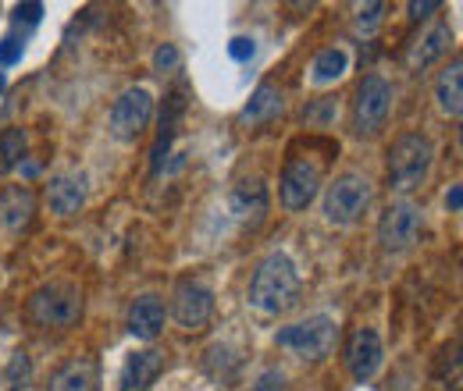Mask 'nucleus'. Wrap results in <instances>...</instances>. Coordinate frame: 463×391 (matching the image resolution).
<instances>
[{"label": "nucleus", "instance_id": "nucleus-4", "mask_svg": "<svg viewBox=\"0 0 463 391\" xmlns=\"http://www.w3.org/2000/svg\"><path fill=\"white\" fill-rule=\"evenodd\" d=\"M374 200V185L364 174H339L328 189H325V218L339 228L356 224Z\"/></svg>", "mask_w": 463, "mask_h": 391}, {"label": "nucleus", "instance_id": "nucleus-32", "mask_svg": "<svg viewBox=\"0 0 463 391\" xmlns=\"http://www.w3.org/2000/svg\"><path fill=\"white\" fill-rule=\"evenodd\" d=\"M446 207H449L453 214H460V207H463V189H460V185H453V189H449V196H446Z\"/></svg>", "mask_w": 463, "mask_h": 391}, {"label": "nucleus", "instance_id": "nucleus-1", "mask_svg": "<svg viewBox=\"0 0 463 391\" xmlns=\"http://www.w3.org/2000/svg\"><path fill=\"white\" fill-rule=\"evenodd\" d=\"M299 299V271L286 253H268L253 278H250V306L268 313V317H279L296 306Z\"/></svg>", "mask_w": 463, "mask_h": 391}, {"label": "nucleus", "instance_id": "nucleus-6", "mask_svg": "<svg viewBox=\"0 0 463 391\" xmlns=\"http://www.w3.org/2000/svg\"><path fill=\"white\" fill-rule=\"evenodd\" d=\"M389 111H392V86L382 75H364L356 86V100H353V132L356 135L382 132Z\"/></svg>", "mask_w": 463, "mask_h": 391}, {"label": "nucleus", "instance_id": "nucleus-16", "mask_svg": "<svg viewBox=\"0 0 463 391\" xmlns=\"http://www.w3.org/2000/svg\"><path fill=\"white\" fill-rule=\"evenodd\" d=\"M232 214L242 224H260L268 214V185L260 178H242L232 189Z\"/></svg>", "mask_w": 463, "mask_h": 391}, {"label": "nucleus", "instance_id": "nucleus-19", "mask_svg": "<svg viewBox=\"0 0 463 391\" xmlns=\"http://www.w3.org/2000/svg\"><path fill=\"white\" fill-rule=\"evenodd\" d=\"M435 100H439V111L442 114L460 117V111H463V64L460 61H453V64L439 75V82H435Z\"/></svg>", "mask_w": 463, "mask_h": 391}, {"label": "nucleus", "instance_id": "nucleus-29", "mask_svg": "<svg viewBox=\"0 0 463 391\" xmlns=\"http://www.w3.org/2000/svg\"><path fill=\"white\" fill-rule=\"evenodd\" d=\"M40 18H43V4H18V7H14V22H18V25H22V22H25V25H36Z\"/></svg>", "mask_w": 463, "mask_h": 391}, {"label": "nucleus", "instance_id": "nucleus-22", "mask_svg": "<svg viewBox=\"0 0 463 391\" xmlns=\"http://www.w3.org/2000/svg\"><path fill=\"white\" fill-rule=\"evenodd\" d=\"M25 150H29L25 128H4V132H0V174L18 168V164L25 161Z\"/></svg>", "mask_w": 463, "mask_h": 391}, {"label": "nucleus", "instance_id": "nucleus-15", "mask_svg": "<svg viewBox=\"0 0 463 391\" xmlns=\"http://www.w3.org/2000/svg\"><path fill=\"white\" fill-rule=\"evenodd\" d=\"M33 214H36V196L29 185H7L0 192V224L7 231H25L33 224Z\"/></svg>", "mask_w": 463, "mask_h": 391}, {"label": "nucleus", "instance_id": "nucleus-21", "mask_svg": "<svg viewBox=\"0 0 463 391\" xmlns=\"http://www.w3.org/2000/svg\"><path fill=\"white\" fill-rule=\"evenodd\" d=\"M282 89L275 86V82H260L257 89H253V97H250V104H246V111H242V121H271L275 114H282Z\"/></svg>", "mask_w": 463, "mask_h": 391}, {"label": "nucleus", "instance_id": "nucleus-11", "mask_svg": "<svg viewBox=\"0 0 463 391\" xmlns=\"http://www.w3.org/2000/svg\"><path fill=\"white\" fill-rule=\"evenodd\" d=\"M382 356H385V345H382V335L371 331V328H356L346 341V367L353 374L356 385L371 381L382 367Z\"/></svg>", "mask_w": 463, "mask_h": 391}, {"label": "nucleus", "instance_id": "nucleus-2", "mask_svg": "<svg viewBox=\"0 0 463 391\" xmlns=\"http://www.w3.org/2000/svg\"><path fill=\"white\" fill-rule=\"evenodd\" d=\"M25 313H29V321L36 328L68 331V328H75L82 321V292L71 281H51L40 292H33Z\"/></svg>", "mask_w": 463, "mask_h": 391}, {"label": "nucleus", "instance_id": "nucleus-8", "mask_svg": "<svg viewBox=\"0 0 463 391\" xmlns=\"http://www.w3.org/2000/svg\"><path fill=\"white\" fill-rule=\"evenodd\" d=\"M279 192H282V207L289 214L307 210L317 200V192H321V164L310 161V157H292L286 171H282Z\"/></svg>", "mask_w": 463, "mask_h": 391}, {"label": "nucleus", "instance_id": "nucleus-31", "mask_svg": "<svg viewBox=\"0 0 463 391\" xmlns=\"http://www.w3.org/2000/svg\"><path fill=\"white\" fill-rule=\"evenodd\" d=\"M439 7H442L439 0H413V4H410V18L420 22V18H428L431 11H439Z\"/></svg>", "mask_w": 463, "mask_h": 391}, {"label": "nucleus", "instance_id": "nucleus-25", "mask_svg": "<svg viewBox=\"0 0 463 391\" xmlns=\"http://www.w3.org/2000/svg\"><path fill=\"white\" fill-rule=\"evenodd\" d=\"M382 11H385L382 0H374V4H360V7H356V29H360L364 36H371V33L382 25Z\"/></svg>", "mask_w": 463, "mask_h": 391}, {"label": "nucleus", "instance_id": "nucleus-28", "mask_svg": "<svg viewBox=\"0 0 463 391\" xmlns=\"http://www.w3.org/2000/svg\"><path fill=\"white\" fill-rule=\"evenodd\" d=\"M22 51H25V43H22L18 36H4V40H0V64L22 61Z\"/></svg>", "mask_w": 463, "mask_h": 391}, {"label": "nucleus", "instance_id": "nucleus-10", "mask_svg": "<svg viewBox=\"0 0 463 391\" xmlns=\"http://www.w3.org/2000/svg\"><path fill=\"white\" fill-rule=\"evenodd\" d=\"M211 313H214V292L196 278L178 281L172 299V317L178 321V328L185 331H203L211 324Z\"/></svg>", "mask_w": 463, "mask_h": 391}, {"label": "nucleus", "instance_id": "nucleus-23", "mask_svg": "<svg viewBox=\"0 0 463 391\" xmlns=\"http://www.w3.org/2000/svg\"><path fill=\"white\" fill-rule=\"evenodd\" d=\"M182 93H172L168 97V114L161 117V135H157V146H154V171L165 168V157H168V146H172V135H175V121L182 114Z\"/></svg>", "mask_w": 463, "mask_h": 391}, {"label": "nucleus", "instance_id": "nucleus-18", "mask_svg": "<svg viewBox=\"0 0 463 391\" xmlns=\"http://www.w3.org/2000/svg\"><path fill=\"white\" fill-rule=\"evenodd\" d=\"M100 370L93 359H71L51 377V391H97Z\"/></svg>", "mask_w": 463, "mask_h": 391}, {"label": "nucleus", "instance_id": "nucleus-33", "mask_svg": "<svg viewBox=\"0 0 463 391\" xmlns=\"http://www.w3.org/2000/svg\"><path fill=\"white\" fill-rule=\"evenodd\" d=\"M0 93H4V75H0Z\"/></svg>", "mask_w": 463, "mask_h": 391}, {"label": "nucleus", "instance_id": "nucleus-7", "mask_svg": "<svg viewBox=\"0 0 463 391\" xmlns=\"http://www.w3.org/2000/svg\"><path fill=\"white\" fill-rule=\"evenodd\" d=\"M150 117H154V97H150V89L132 86V89H125L118 97L115 107H111V135H115L118 143H136L146 132Z\"/></svg>", "mask_w": 463, "mask_h": 391}, {"label": "nucleus", "instance_id": "nucleus-13", "mask_svg": "<svg viewBox=\"0 0 463 391\" xmlns=\"http://www.w3.org/2000/svg\"><path fill=\"white\" fill-rule=\"evenodd\" d=\"M165 321H168V306L161 295H139L128 306V335L139 341H154L165 331Z\"/></svg>", "mask_w": 463, "mask_h": 391}, {"label": "nucleus", "instance_id": "nucleus-30", "mask_svg": "<svg viewBox=\"0 0 463 391\" xmlns=\"http://www.w3.org/2000/svg\"><path fill=\"white\" fill-rule=\"evenodd\" d=\"M253 51H257V47H253V40H246V36H235V40L229 43L232 61H250V57H253Z\"/></svg>", "mask_w": 463, "mask_h": 391}, {"label": "nucleus", "instance_id": "nucleus-27", "mask_svg": "<svg viewBox=\"0 0 463 391\" xmlns=\"http://www.w3.org/2000/svg\"><path fill=\"white\" fill-rule=\"evenodd\" d=\"M250 391H286V374L271 367V370H264V374L257 377V385Z\"/></svg>", "mask_w": 463, "mask_h": 391}, {"label": "nucleus", "instance_id": "nucleus-9", "mask_svg": "<svg viewBox=\"0 0 463 391\" xmlns=\"http://www.w3.org/2000/svg\"><path fill=\"white\" fill-rule=\"evenodd\" d=\"M420 228H424L420 207H413L410 200H400V203H392V207L382 214V221H378V242H382L389 253H406V249L417 246Z\"/></svg>", "mask_w": 463, "mask_h": 391}, {"label": "nucleus", "instance_id": "nucleus-12", "mask_svg": "<svg viewBox=\"0 0 463 391\" xmlns=\"http://www.w3.org/2000/svg\"><path fill=\"white\" fill-rule=\"evenodd\" d=\"M86 196H90V185H86V174L82 171H61V174L51 178V185H47V207L58 218L79 214L86 207Z\"/></svg>", "mask_w": 463, "mask_h": 391}, {"label": "nucleus", "instance_id": "nucleus-5", "mask_svg": "<svg viewBox=\"0 0 463 391\" xmlns=\"http://www.w3.org/2000/svg\"><path fill=\"white\" fill-rule=\"evenodd\" d=\"M279 345L289 349L303 359H325L332 349H335V338H339V324L328 317V313H314L307 321H296L289 328L279 331Z\"/></svg>", "mask_w": 463, "mask_h": 391}, {"label": "nucleus", "instance_id": "nucleus-3", "mask_svg": "<svg viewBox=\"0 0 463 391\" xmlns=\"http://www.w3.org/2000/svg\"><path fill=\"white\" fill-rule=\"evenodd\" d=\"M431 161H435V146L428 135L420 132H406L392 143L389 150V182L396 192H413L424 185L428 171H431Z\"/></svg>", "mask_w": 463, "mask_h": 391}, {"label": "nucleus", "instance_id": "nucleus-20", "mask_svg": "<svg viewBox=\"0 0 463 391\" xmlns=\"http://www.w3.org/2000/svg\"><path fill=\"white\" fill-rule=\"evenodd\" d=\"M346 68H349L346 51L325 47L321 54L310 61V82H314V86H332V82H339V79L346 75Z\"/></svg>", "mask_w": 463, "mask_h": 391}, {"label": "nucleus", "instance_id": "nucleus-17", "mask_svg": "<svg viewBox=\"0 0 463 391\" xmlns=\"http://www.w3.org/2000/svg\"><path fill=\"white\" fill-rule=\"evenodd\" d=\"M449 43H453V33H449V25H442V22L428 25V33H424L420 40H413V47H410V54H406V64H410V71H424L428 64H435L439 57L449 51Z\"/></svg>", "mask_w": 463, "mask_h": 391}, {"label": "nucleus", "instance_id": "nucleus-14", "mask_svg": "<svg viewBox=\"0 0 463 391\" xmlns=\"http://www.w3.org/2000/svg\"><path fill=\"white\" fill-rule=\"evenodd\" d=\"M165 370V352L157 349H143V352H132L121 367V391H146Z\"/></svg>", "mask_w": 463, "mask_h": 391}, {"label": "nucleus", "instance_id": "nucleus-26", "mask_svg": "<svg viewBox=\"0 0 463 391\" xmlns=\"http://www.w3.org/2000/svg\"><path fill=\"white\" fill-rule=\"evenodd\" d=\"M182 64V54H178V47L175 43H165V47H157V54H154V71H175Z\"/></svg>", "mask_w": 463, "mask_h": 391}, {"label": "nucleus", "instance_id": "nucleus-24", "mask_svg": "<svg viewBox=\"0 0 463 391\" xmlns=\"http://www.w3.org/2000/svg\"><path fill=\"white\" fill-rule=\"evenodd\" d=\"M4 385H7V391H25L29 385H33V363H29L25 352H14V356L7 359Z\"/></svg>", "mask_w": 463, "mask_h": 391}]
</instances>
